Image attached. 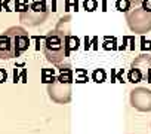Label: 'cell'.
<instances>
[{"instance_id":"6da1fadb","label":"cell","mask_w":151,"mask_h":134,"mask_svg":"<svg viewBox=\"0 0 151 134\" xmlns=\"http://www.w3.org/2000/svg\"><path fill=\"white\" fill-rule=\"evenodd\" d=\"M30 37L22 27H11L0 34V60H11L28 49Z\"/></svg>"},{"instance_id":"7a4b0ae2","label":"cell","mask_w":151,"mask_h":134,"mask_svg":"<svg viewBox=\"0 0 151 134\" xmlns=\"http://www.w3.org/2000/svg\"><path fill=\"white\" fill-rule=\"evenodd\" d=\"M126 21L133 33L145 34L151 31V0H130Z\"/></svg>"},{"instance_id":"3957f363","label":"cell","mask_w":151,"mask_h":134,"mask_svg":"<svg viewBox=\"0 0 151 134\" xmlns=\"http://www.w3.org/2000/svg\"><path fill=\"white\" fill-rule=\"evenodd\" d=\"M43 54L46 60L52 64H59L64 61L65 57H68L65 36L59 30H52L46 34L43 43Z\"/></svg>"},{"instance_id":"277c9868","label":"cell","mask_w":151,"mask_h":134,"mask_svg":"<svg viewBox=\"0 0 151 134\" xmlns=\"http://www.w3.org/2000/svg\"><path fill=\"white\" fill-rule=\"evenodd\" d=\"M127 79L132 84H138L142 81L151 84V55L150 54H141L132 61L130 69L127 72Z\"/></svg>"},{"instance_id":"5b68a950","label":"cell","mask_w":151,"mask_h":134,"mask_svg":"<svg viewBox=\"0 0 151 134\" xmlns=\"http://www.w3.org/2000/svg\"><path fill=\"white\" fill-rule=\"evenodd\" d=\"M49 17V9L46 6V0H33L25 12H21V21L27 25L36 27L43 24Z\"/></svg>"},{"instance_id":"8992f818","label":"cell","mask_w":151,"mask_h":134,"mask_svg":"<svg viewBox=\"0 0 151 134\" xmlns=\"http://www.w3.org/2000/svg\"><path fill=\"white\" fill-rule=\"evenodd\" d=\"M47 94L52 101L58 104H67L71 100V82L55 79L47 85Z\"/></svg>"},{"instance_id":"52a82bcc","label":"cell","mask_w":151,"mask_h":134,"mask_svg":"<svg viewBox=\"0 0 151 134\" xmlns=\"http://www.w3.org/2000/svg\"><path fill=\"white\" fill-rule=\"evenodd\" d=\"M130 106L139 112H151V90L133 88L130 91Z\"/></svg>"},{"instance_id":"ba28073f","label":"cell","mask_w":151,"mask_h":134,"mask_svg":"<svg viewBox=\"0 0 151 134\" xmlns=\"http://www.w3.org/2000/svg\"><path fill=\"white\" fill-rule=\"evenodd\" d=\"M92 79H93L96 84L104 82V81L107 79V73H105V70H104V69H96V70L92 73Z\"/></svg>"},{"instance_id":"9c48e42d","label":"cell","mask_w":151,"mask_h":134,"mask_svg":"<svg viewBox=\"0 0 151 134\" xmlns=\"http://www.w3.org/2000/svg\"><path fill=\"white\" fill-rule=\"evenodd\" d=\"M116 8L120 12H127V9L130 8V0H117Z\"/></svg>"},{"instance_id":"30bf717a","label":"cell","mask_w":151,"mask_h":134,"mask_svg":"<svg viewBox=\"0 0 151 134\" xmlns=\"http://www.w3.org/2000/svg\"><path fill=\"white\" fill-rule=\"evenodd\" d=\"M28 0H17L15 2V9L19 11V12H25L28 9Z\"/></svg>"},{"instance_id":"8fae6325","label":"cell","mask_w":151,"mask_h":134,"mask_svg":"<svg viewBox=\"0 0 151 134\" xmlns=\"http://www.w3.org/2000/svg\"><path fill=\"white\" fill-rule=\"evenodd\" d=\"M83 6H85V9H86V11L92 12V11H95V9H96L98 2H96V0H85V2H83Z\"/></svg>"},{"instance_id":"7c38bea8","label":"cell","mask_w":151,"mask_h":134,"mask_svg":"<svg viewBox=\"0 0 151 134\" xmlns=\"http://www.w3.org/2000/svg\"><path fill=\"white\" fill-rule=\"evenodd\" d=\"M5 79H6V73H5V70H0V82H5Z\"/></svg>"}]
</instances>
